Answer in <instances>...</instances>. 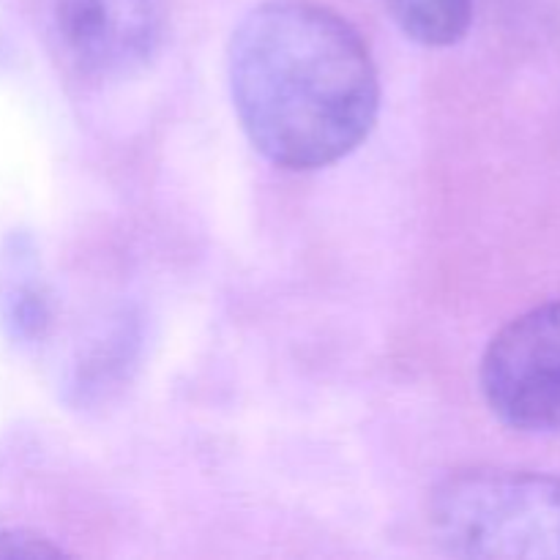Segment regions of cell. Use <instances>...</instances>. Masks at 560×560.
I'll list each match as a JSON object with an SVG mask.
<instances>
[{
  "mask_svg": "<svg viewBox=\"0 0 560 560\" xmlns=\"http://www.w3.org/2000/svg\"><path fill=\"white\" fill-rule=\"evenodd\" d=\"M233 107L284 170H320L370 137L381 80L361 33L317 0H262L230 38Z\"/></svg>",
  "mask_w": 560,
  "mask_h": 560,
  "instance_id": "6da1fadb",
  "label": "cell"
},
{
  "mask_svg": "<svg viewBox=\"0 0 560 560\" xmlns=\"http://www.w3.org/2000/svg\"><path fill=\"white\" fill-rule=\"evenodd\" d=\"M427 520L443 552L487 560H560V476L468 468L430 492Z\"/></svg>",
  "mask_w": 560,
  "mask_h": 560,
  "instance_id": "7a4b0ae2",
  "label": "cell"
},
{
  "mask_svg": "<svg viewBox=\"0 0 560 560\" xmlns=\"http://www.w3.org/2000/svg\"><path fill=\"white\" fill-rule=\"evenodd\" d=\"M492 413L520 432L560 430V301L514 317L481 359Z\"/></svg>",
  "mask_w": 560,
  "mask_h": 560,
  "instance_id": "3957f363",
  "label": "cell"
},
{
  "mask_svg": "<svg viewBox=\"0 0 560 560\" xmlns=\"http://www.w3.org/2000/svg\"><path fill=\"white\" fill-rule=\"evenodd\" d=\"M52 27L71 69L118 82L145 69L164 38L162 0H52Z\"/></svg>",
  "mask_w": 560,
  "mask_h": 560,
  "instance_id": "277c9868",
  "label": "cell"
},
{
  "mask_svg": "<svg viewBox=\"0 0 560 560\" xmlns=\"http://www.w3.org/2000/svg\"><path fill=\"white\" fill-rule=\"evenodd\" d=\"M399 31L424 47H452L474 20L470 0H383Z\"/></svg>",
  "mask_w": 560,
  "mask_h": 560,
  "instance_id": "5b68a950",
  "label": "cell"
},
{
  "mask_svg": "<svg viewBox=\"0 0 560 560\" xmlns=\"http://www.w3.org/2000/svg\"><path fill=\"white\" fill-rule=\"evenodd\" d=\"M60 556H63V550L44 539V536L0 528V560H44Z\"/></svg>",
  "mask_w": 560,
  "mask_h": 560,
  "instance_id": "8992f818",
  "label": "cell"
}]
</instances>
